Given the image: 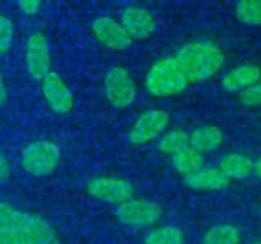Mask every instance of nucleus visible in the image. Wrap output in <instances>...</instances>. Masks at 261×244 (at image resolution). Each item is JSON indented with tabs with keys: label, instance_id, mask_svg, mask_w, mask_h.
I'll list each match as a JSON object with an SVG mask.
<instances>
[{
	"label": "nucleus",
	"instance_id": "obj_1",
	"mask_svg": "<svg viewBox=\"0 0 261 244\" xmlns=\"http://www.w3.org/2000/svg\"><path fill=\"white\" fill-rule=\"evenodd\" d=\"M0 244H60V240L41 217L0 202Z\"/></svg>",
	"mask_w": 261,
	"mask_h": 244
},
{
	"label": "nucleus",
	"instance_id": "obj_2",
	"mask_svg": "<svg viewBox=\"0 0 261 244\" xmlns=\"http://www.w3.org/2000/svg\"><path fill=\"white\" fill-rule=\"evenodd\" d=\"M176 60L190 83H200L222 69L225 53L211 41H193L179 49Z\"/></svg>",
	"mask_w": 261,
	"mask_h": 244
},
{
	"label": "nucleus",
	"instance_id": "obj_3",
	"mask_svg": "<svg viewBox=\"0 0 261 244\" xmlns=\"http://www.w3.org/2000/svg\"><path fill=\"white\" fill-rule=\"evenodd\" d=\"M190 81L182 72L176 57H167L158 61L145 76L147 90L156 98H167L184 92Z\"/></svg>",
	"mask_w": 261,
	"mask_h": 244
},
{
	"label": "nucleus",
	"instance_id": "obj_4",
	"mask_svg": "<svg viewBox=\"0 0 261 244\" xmlns=\"http://www.w3.org/2000/svg\"><path fill=\"white\" fill-rule=\"evenodd\" d=\"M60 160V148L49 141L29 144L21 154V165L26 173L41 177L50 174Z\"/></svg>",
	"mask_w": 261,
	"mask_h": 244
},
{
	"label": "nucleus",
	"instance_id": "obj_5",
	"mask_svg": "<svg viewBox=\"0 0 261 244\" xmlns=\"http://www.w3.org/2000/svg\"><path fill=\"white\" fill-rule=\"evenodd\" d=\"M164 211L161 205L145 199H130L116 208V217L122 225L133 228H147L158 223Z\"/></svg>",
	"mask_w": 261,
	"mask_h": 244
},
{
	"label": "nucleus",
	"instance_id": "obj_6",
	"mask_svg": "<svg viewBox=\"0 0 261 244\" xmlns=\"http://www.w3.org/2000/svg\"><path fill=\"white\" fill-rule=\"evenodd\" d=\"M106 95L113 107L122 109L130 105L136 98V84L130 72L121 66L112 67L104 79Z\"/></svg>",
	"mask_w": 261,
	"mask_h": 244
},
{
	"label": "nucleus",
	"instance_id": "obj_7",
	"mask_svg": "<svg viewBox=\"0 0 261 244\" xmlns=\"http://www.w3.org/2000/svg\"><path fill=\"white\" fill-rule=\"evenodd\" d=\"M170 115L164 110H148L142 113L130 130V142L135 145L148 144L159 138L168 127Z\"/></svg>",
	"mask_w": 261,
	"mask_h": 244
},
{
	"label": "nucleus",
	"instance_id": "obj_8",
	"mask_svg": "<svg viewBox=\"0 0 261 244\" xmlns=\"http://www.w3.org/2000/svg\"><path fill=\"white\" fill-rule=\"evenodd\" d=\"M87 189L92 197L113 205H121L133 199L135 189L132 183L122 179L113 177H96L87 183Z\"/></svg>",
	"mask_w": 261,
	"mask_h": 244
},
{
	"label": "nucleus",
	"instance_id": "obj_9",
	"mask_svg": "<svg viewBox=\"0 0 261 244\" xmlns=\"http://www.w3.org/2000/svg\"><path fill=\"white\" fill-rule=\"evenodd\" d=\"M50 64V53L47 40L41 32H35L28 40L26 47V66L31 76L37 81H43L49 70Z\"/></svg>",
	"mask_w": 261,
	"mask_h": 244
},
{
	"label": "nucleus",
	"instance_id": "obj_10",
	"mask_svg": "<svg viewBox=\"0 0 261 244\" xmlns=\"http://www.w3.org/2000/svg\"><path fill=\"white\" fill-rule=\"evenodd\" d=\"M121 24L132 40H147L156 29V18L144 8L130 6L124 9L121 15Z\"/></svg>",
	"mask_w": 261,
	"mask_h": 244
},
{
	"label": "nucleus",
	"instance_id": "obj_11",
	"mask_svg": "<svg viewBox=\"0 0 261 244\" xmlns=\"http://www.w3.org/2000/svg\"><path fill=\"white\" fill-rule=\"evenodd\" d=\"M92 29L96 38L110 49L124 50L132 44V38L125 32L124 26L112 17H98L93 20Z\"/></svg>",
	"mask_w": 261,
	"mask_h": 244
},
{
	"label": "nucleus",
	"instance_id": "obj_12",
	"mask_svg": "<svg viewBox=\"0 0 261 244\" xmlns=\"http://www.w3.org/2000/svg\"><path fill=\"white\" fill-rule=\"evenodd\" d=\"M43 95L50 105V109L57 113H67L73 107V96L64 81L58 73L49 72L43 79Z\"/></svg>",
	"mask_w": 261,
	"mask_h": 244
},
{
	"label": "nucleus",
	"instance_id": "obj_13",
	"mask_svg": "<svg viewBox=\"0 0 261 244\" xmlns=\"http://www.w3.org/2000/svg\"><path fill=\"white\" fill-rule=\"evenodd\" d=\"M261 69L255 64H243L228 72L222 79V87L226 92H243L245 89L260 83Z\"/></svg>",
	"mask_w": 261,
	"mask_h": 244
},
{
	"label": "nucleus",
	"instance_id": "obj_14",
	"mask_svg": "<svg viewBox=\"0 0 261 244\" xmlns=\"http://www.w3.org/2000/svg\"><path fill=\"white\" fill-rule=\"evenodd\" d=\"M185 183L197 191H217L226 188L229 179L219 168H211V170H200L185 177Z\"/></svg>",
	"mask_w": 261,
	"mask_h": 244
},
{
	"label": "nucleus",
	"instance_id": "obj_15",
	"mask_svg": "<svg viewBox=\"0 0 261 244\" xmlns=\"http://www.w3.org/2000/svg\"><path fill=\"white\" fill-rule=\"evenodd\" d=\"M223 141V133L216 125H203L196 128L190 134V147L199 153L211 151L217 148Z\"/></svg>",
	"mask_w": 261,
	"mask_h": 244
},
{
	"label": "nucleus",
	"instance_id": "obj_16",
	"mask_svg": "<svg viewBox=\"0 0 261 244\" xmlns=\"http://www.w3.org/2000/svg\"><path fill=\"white\" fill-rule=\"evenodd\" d=\"M219 170L229 180L231 179L242 180V179H246L254 171V164L248 156L234 153V154H228L226 157L222 159V162L219 165Z\"/></svg>",
	"mask_w": 261,
	"mask_h": 244
},
{
	"label": "nucleus",
	"instance_id": "obj_17",
	"mask_svg": "<svg viewBox=\"0 0 261 244\" xmlns=\"http://www.w3.org/2000/svg\"><path fill=\"white\" fill-rule=\"evenodd\" d=\"M171 162H173V167L176 168V171L179 174H184L185 177L200 171L203 167L202 153L193 150L191 147H188V148L179 151L177 154L171 156Z\"/></svg>",
	"mask_w": 261,
	"mask_h": 244
},
{
	"label": "nucleus",
	"instance_id": "obj_18",
	"mask_svg": "<svg viewBox=\"0 0 261 244\" xmlns=\"http://www.w3.org/2000/svg\"><path fill=\"white\" fill-rule=\"evenodd\" d=\"M202 244H240V231L232 225H216L203 235Z\"/></svg>",
	"mask_w": 261,
	"mask_h": 244
},
{
	"label": "nucleus",
	"instance_id": "obj_19",
	"mask_svg": "<svg viewBox=\"0 0 261 244\" xmlns=\"http://www.w3.org/2000/svg\"><path fill=\"white\" fill-rule=\"evenodd\" d=\"M144 244H185V235L174 226H161L145 235Z\"/></svg>",
	"mask_w": 261,
	"mask_h": 244
},
{
	"label": "nucleus",
	"instance_id": "obj_20",
	"mask_svg": "<svg viewBox=\"0 0 261 244\" xmlns=\"http://www.w3.org/2000/svg\"><path fill=\"white\" fill-rule=\"evenodd\" d=\"M188 144H190L188 133H185L184 130H173L159 141V150L165 154L174 156L179 151L188 148Z\"/></svg>",
	"mask_w": 261,
	"mask_h": 244
},
{
	"label": "nucleus",
	"instance_id": "obj_21",
	"mask_svg": "<svg viewBox=\"0 0 261 244\" xmlns=\"http://www.w3.org/2000/svg\"><path fill=\"white\" fill-rule=\"evenodd\" d=\"M236 15L239 21L249 26L261 24V0H242L236 5Z\"/></svg>",
	"mask_w": 261,
	"mask_h": 244
},
{
	"label": "nucleus",
	"instance_id": "obj_22",
	"mask_svg": "<svg viewBox=\"0 0 261 244\" xmlns=\"http://www.w3.org/2000/svg\"><path fill=\"white\" fill-rule=\"evenodd\" d=\"M12 37H14V26L11 20L0 14V55L11 47Z\"/></svg>",
	"mask_w": 261,
	"mask_h": 244
},
{
	"label": "nucleus",
	"instance_id": "obj_23",
	"mask_svg": "<svg viewBox=\"0 0 261 244\" xmlns=\"http://www.w3.org/2000/svg\"><path fill=\"white\" fill-rule=\"evenodd\" d=\"M240 101L248 107L261 105V81L240 92Z\"/></svg>",
	"mask_w": 261,
	"mask_h": 244
},
{
	"label": "nucleus",
	"instance_id": "obj_24",
	"mask_svg": "<svg viewBox=\"0 0 261 244\" xmlns=\"http://www.w3.org/2000/svg\"><path fill=\"white\" fill-rule=\"evenodd\" d=\"M18 6L23 9V12L26 14H37L41 3L38 0H20L18 2Z\"/></svg>",
	"mask_w": 261,
	"mask_h": 244
},
{
	"label": "nucleus",
	"instance_id": "obj_25",
	"mask_svg": "<svg viewBox=\"0 0 261 244\" xmlns=\"http://www.w3.org/2000/svg\"><path fill=\"white\" fill-rule=\"evenodd\" d=\"M8 179H9V164L0 150V183H5Z\"/></svg>",
	"mask_w": 261,
	"mask_h": 244
},
{
	"label": "nucleus",
	"instance_id": "obj_26",
	"mask_svg": "<svg viewBox=\"0 0 261 244\" xmlns=\"http://www.w3.org/2000/svg\"><path fill=\"white\" fill-rule=\"evenodd\" d=\"M6 101V87H5V83L0 76V105H3Z\"/></svg>",
	"mask_w": 261,
	"mask_h": 244
},
{
	"label": "nucleus",
	"instance_id": "obj_27",
	"mask_svg": "<svg viewBox=\"0 0 261 244\" xmlns=\"http://www.w3.org/2000/svg\"><path fill=\"white\" fill-rule=\"evenodd\" d=\"M254 171H255V174L261 177V157L254 164Z\"/></svg>",
	"mask_w": 261,
	"mask_h": 244
},
{
	"label": "nucleus",
	"instance_id": "obj_28",
	"mask_svg": "<svg viewBox=\"0 0 261 244\" xmlns=\"http://www.w3.org/2000/svg\"><path fill=\"white\" fill-rule=\"evenodd\" d=\"M252 244H261V241H255V243H252Z\"/></svg>",
	"mask_w": 261,
	"mask_h": 244
}]
</instances>
